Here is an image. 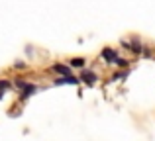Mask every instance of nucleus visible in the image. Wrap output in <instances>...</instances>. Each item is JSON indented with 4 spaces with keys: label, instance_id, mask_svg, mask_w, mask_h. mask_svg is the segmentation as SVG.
<instances>
[{
    "label": "nucleus",
    "instance_id": "obj_10",
    "mask_svg": "<svg viewBox=\"0 0 155 141\" xmlns=\"http://www.w3.org/2000/svg\"><path fill=\"white\" fill-rule=\"evenodd\" d=\"M126 76H128V71H122V72H114L112 79H114V80H124Z\"/></svg>",
    "mask_w": 155,
    "mask_h": 141
},
{
    "label": "nucleus",
    "instance_id": "obj_5",
    "mask_svg": "<svg viewBox=\"0 0 155 141\" xmlns=\"http://www.w3.org/2000/svg\"><path fill=\"white\" fill-rule=\"evenodd\" d=\"M38 90H39V86H35L34 82H30L26 88H24V90H20V100H28L30 96H34Z\"/></svg>",
    "mask_w": 155,
    "mask_h": 141
},
{
    "label": "nucleus",
    "instance_id": "obj_9",
    "mask_svg": "<svg viewBox=\"0 0 155 141\" xmlns=\"http://www.w3.org/2000/svg\"><path fill=\"white\" fill-rule=\"evenodd\" d=\"M114 65H118V67H122V69H126V67H128V59H122V57H118L116 61H114Z\"/></svg>",
    "mask_w": 155,
    "mask_h": 141
},
{
    "label": "nucleus",
    "instance_id": "obj_13",
    "mask_svg": "<svg viewBox=\"0 0 155 141\" xmlns=\"http://www.w3.org/2000/svg\"><path fill=\"white\" fill-rule=\"evenodd\" d=\"M4 94H6V92H2V90H0V100H2V98H4Z\"/></svg>",
    "mask_w": 155,
    "mask_h": 141
},
{
    "label": "nucleus",
    "instance_id": "obj_12",
    "mask_svg": "<svg viewBox=\"0 0 155 141\" xmlns=\"http://www.w3.org/2000/svg\"><path fill=\"white\" fill-rule=\"evenodd\" d=\"M14 69H26V63H24V61H16L14 63Z\"/></svg>",
    "mask_w": 155,
    "mask_h": 141
},
{
    "label": "nucleus",
    "instance_id": "obj_1",
    "mask_svg": "<svg viewBox=\"0 0 155 141\" xmlns=\"http://www.w3.org/2000/svg\"><path fill=\"white\" fill-rule=\"evenodd\" d=\"M122 45H124L126 49H130L132 53H136V55L143 53V45L140 43V39H132V41H126V39H122Z\"/></svg>",
    "mask_w": 155,
    "mask_h": 141
},
{
    "label": "nucleus",
    "instance_id": "obj_2",
    "mask_svg": "<svg viewBox=\"0 0 155 141\" xmlns=\"http://www.w3.org/2000/svg\"><path fill=\"white\" fill-rule=\"evenodd\" d=\"M79 82H81V79H77V76H73V75H63V76L53 80V84H57V86H61V84H73V86H77Z\"/></svg>",
    "mask_w": 155,
    "mask_h": 141
},
{
    "label": "nucleus",
    "instance_id": "obj_8",
    "mask_svg": "<svg viewBox=\"0 0 155 141\" xmlns=\"http://www.w3.org/2000/svg\"><path fill=\"white\" fill-rule=\"evenodd\" d=\"M28 84H30L28 80H16V82H14V86H16V90H24V88H26Z\"/></svg>",
    "mask_w": 155,
    "mask_h": 141
},
{
    "label": "nucleus",
    "instance_id": "obj_11",
    "mask_svg": "<svg viewBox=\"0 0 155 141\" xmlns=\"http://www.w3.org/2000/svg\"><path fill=\"white\" fill-rule=\"evenodd\" d=\"M10 86H12V84L8 82V80H4V79L0 80V90H2V92H6V90H8V88H10Z\"/></svg>",
    "mask_w": 155,
    "mask_h": 141
},
{
    "label": "nucleus",
    "instance_id": "obj_7",
    "mask_svg": "<svg viewBox=\"0 0 155 141\" xmlns=\"http://www.w3.org/2000/svg\"><path fill=\"white\" fill-rule=\"evenodd\" d=\"M69 63H71L73 69H83L84 63H87V59H84V57H75V59H71Z\"/></svg>",
    "mask_w": 155,
    "mask_h": 141
},
{
    "label": "nucleus",
    "instance_id": "obj_4",
    "mask_svg": "<svg viewBox=\"0 0 155 141\" xmlns=\"http://www.w3.org/2000/svg\"><path fill=\"white\" fill-rule=\"evenodd\" d=\"M79 79H81V82H84V84H88V86H92V84L96 82V79H98V76H96V72H92V71H83Z\"/></svg>",
    "mask_w": 155,
    "mask_h": 141
},
{
    "label": "nucleus",
    "instance_id": "obj_6",
    "mask_svg": "<svg viewBox=\"0 0 155 141\" xmlns=\"http://www.w3.org/2000/svg\"><path fill=\"white\" fill-rule=\"evenodd\" d=\"M51 71L55 72V75H59V76H63V75H71V65L55 63V65H51Z\"/></svg>",
    "mask_w": 155,
    "mask_h": 141
},
{
    "label": "nucleus",
    "instance_id": "obj_3",
    "mask_svg": "<svg viewBox=\"0 0 155 141\" xmlns=\"http://www.w3.org/2000/svg\"><path fill=\"white\" fill-rule=\"evenodd\" d=\"M100 57H102L108 65H112V63L118 59V53H116V49H112V47H104L102 53H100Z\"/></svg>",
    "mask_w": 155,
    "mask_h": 141
}]
</instances>
